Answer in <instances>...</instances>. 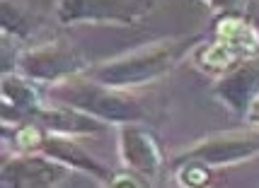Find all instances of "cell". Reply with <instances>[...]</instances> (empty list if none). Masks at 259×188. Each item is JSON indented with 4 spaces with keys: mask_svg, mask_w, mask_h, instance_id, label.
I'll list each match as a JSON object with an SVG mask.
<instances>
[{
    "mask_svg": "<svg viewBox=\"0 0 259 188\" xmlns=\"http://www.w3.org/2000/svg\"><path fill=\"white\" fill-rule=\"evenodd\" d=\"M119 157L121 164L138 171L150 183H155L165 166V152L158 135L143 121H131L119 126Z\"/></svg>",
    "mask_w": 259,
    "mask_h": 188,
    "instance_id": "cell-6",
    "label": "cell"
},
{
    "mask_svg": "<svg viewBox=\"0 0 259 188\" xmlns=\"http://www.w3.org/2000/svg\"><path fill=\"white\" fill-rule=\"evenodd\" d=\"M242 121L247 123V126H252V128H259V97L249 104V109H247V113H245Z\"/></svg>",
    "mask_w": 259,
    "mask_h": 188,
    "instance_id": "cell-18",
    "label": "cell"
},
{
    "mask_svg": "<svg viewBox=\"0 0 259 188\" xmlns=\"http://www.w3.org/2000/svg\"><path fill=\"white\" fill-rule=\"evenodd\" d=\"M78 174L70 166L44 152L10 155L0 166V183L5 188H58L78 183Z\"/></svg>",
    "mask_w": 259,
    "mask_h": 188,
    "instance_id": "cell-5",
    "label": "cell"
},
{
    "mask_svg": "<svg viewBox=\"0 0 259 188\" xmlns=\"http://www.w3.org/2000/svg\"><path fill=\"white\" fill-rule=\"evenodd\" d=\"M180 157L201 159L203 164H208L211 169L249 162V159L259 157V128L249 126L247 131H230V133L208 135V138H203L201 143L184 150Z\"/></svg>",
    "mask_w": 259,
    "mask_h": 188,
    "instance_id": "cell-7",
    "label": "cell"
},
{
    "mask_svg": "<svg viewBox=\"0 0 259 188\" xmlns=\"http://www.w3.org/2000/svg\"><path fill=\"white\" fill-rule=\"evenodd\" d=\"M0 97H3V106H5V121L32 118L34 113L44 106L41 85L22 75L20 70H5L3 73Z\"/></svg>",
    "mask_w": 259,
    "mask_h": 188,
    "instance_id": "cell-11",
    "label": "cell"
},
{
    "mask_svg": "<svg viewBox=\"0 0 259 188\" xmlns=\"http://www.w3.org/2000/svg\"><path fill=\"white\" fill-rule=\"evenodd\" d=\"M211 94L237 118H245L249 104L259 97V55L242 60L240 66L215 78Z\"/></svg>",
    "mask_w": 259,
    "mask_h": 188,
    "instance_id": "cell-8",
    "label": "cell"
},
{
    "mask_svg": "<svg viewBox=\"0 0 259 188\" xmlns=\"http://www.w3.org/2000/svg\"><path fill=\"white\" fill-rule=\"evenodd\" d=\"M155 10V0H56L54 17L61 27L112 24L134 27Z\"/></svg>",
    "mask_w": 259,
    "mask_h": 188,
    "instance_id": "cell-3",
    "label": "cell"
},
{
    "mask_svg": "<svg viewBox=\"0 0 259 188\" xmlns=\"http://www.w3.org/2000/svg\"><path fill=\"white\" fill-rule=\"evenodd\" d=\"M107 186H131V188H146V186H153L146 176H141L138 171H131V169H121V171H114V176L109 178Z\"/></svg>",
    "mask_w": 259,
    "mask_h": 188,
    "instance_id": "cell-16",
    "label": "cell"
},
{
    "mask_svg": "<svg viewBox=\"0 0 259 188\" xmlns=\"http://www.w3.org/2000/svg\"><path fill=\"white\" fill-rule=\"evenodd\" d=\"M0 29L3 36H10L15 41L29 39L34 32V17L32 10L27 8L24 0H3L0 5Z\"/></svg>",
    "mask_w": 259,
    "mask_h": 188,
    "instance_id": "cell-14",
    "label": "cell"
},
{
    "mask_svg": "<svg viewBox=\"0 0 259 188\" xmlns=\"http://www.w3.org/2000/svg\"><path fill=\"white\" fill-rule=\"evenodd\" d=\"M211 174H213V169L203 164L201 159L177 157V162H175V178L184 188H201L206 183H211Z\"/></svg>",
    "mask_w": 259,
    "mask_h": 188,
    "instance_id": "cell-15",
    "label": "cell"
},
{
    "mask_svg": "<svg viewBox=\"0 0 259 188\" xmlns=\"http://www.w3.org/2000/svg\"><path fill=\"white\" fill-rule=\"evenodd\" d=\"M39 152H44V155L58 159L61 164L70 166V169L78 171V174H85V176L95 178L97 183H109V178L114 176L112 169L107 164H102L92 152H88L73 135L46 133L44 143L39 147Z\"/></svg>",
    "mask_w": 259,
    "mask_h": 188,
    "instance_id": "cell-9",
    "label": "cell"
},
{
    "mask_svg": "<svg viewBox=\"0 0 259 188\" xmlns=\"http://www.w3.org/2000/svg\"><path fill=\"white\" fill-rule=\"evenodd\" d=\"M203 39H206V34H182V36L160 39V41L138 46L134 51L109 58L107 63L90 68L88 75H92L104 85L121 89L146 87V85H153L165 75H169L182 60H187L199 48Z\"/></svg>",
    "mask_w": 259,
    "mask_h": 188,
    "instance_id": "cell-1",
    "label": "cell"
},
{
    "mask_svg": "<svg viewBox=\"0 0 259 188\" xmlns=\"http://www.w3.org/2000/svg\"><path fill=\"white\" fill-rule=\"evenodd\" d=\"M51 97L61 104H70L75 109L88 111L109 126H124V123L146 118V109L131 94V89L104 85L88 73L51 85Z\"/></svg>",
    "mask_w": 259,
    "mask_h": 188,
    "instance_id": "cell-2",
    "label": "cell"
},
{
    "mask_svg": "<svg viewBox=\"0 0 259 188\" xmlns=\"http://www.w3.org/2000/svg\"><path fill=\"white\" fill-rule=\"evenodd\" d=\"M211 36L221 39L242 58L259 55V27L249 20L245 12H223L215 15Z\"/></svg>",
    "mask_w": 259,
    "mask_h": 188,
    "instance_id": "cell-12",
    "label": "cell"
},
{
    "mask_svg": "<svg viewBox=\"0 0 259 188\" xmlns=\"http://www.w3.org/2000/svg\"><path fill=\"white\" fill-rule=\"evenodd\" d=\"M90 68L92 66L88 63V58L78 48L61 41H49L24 51L20 48L15 60V70H20L22 75L32 78L39 85H56L66 78L88 73Z\"/></svg>",
    "mask_w": 259,
    "mask_h": 188,
    "instance_id": "cell-4",
    "label": "cell"
},
{
    "mask_svg": "<svg viewBox=\"0 0 259 188\" xmlns=\"http://www.w3.org/2000/svg\"><path fill=\"white\" fill-rule=\"evenodd\" d=\"M249 0H203V5L213 15H223V12H247Z\"/></svg>",
    "mask_w": 259,
    "mask_h": 188,
    "instance_id": "cell-17",
    "label": "cell"
},
{
    "mask_svg": "<svg viewBox=\"0 0 259 188\" xmlns=\"http://www.w3.org/2000/svg\"><path fill=\"white\" fill-rule=\"evenodd\" d=\"M192 55H194V66L199 68V70H203V73H208V75H213V78L226 75L228 70L240 66L242 60H247V58H242L237 51H233L230 46L223 44L215 36L203 39Z\"/></svg>",
    "mask_w": 259,
    "mask_h": 188,
    "instance_id": "cell-13",
    "label": "cell"
},
{
    "mask_svg": "<svg viewBox=\"0 0 259 188\" xmlns=\"http://www.w3.org/2000/svg\"><path fill=\"white\" fill-rule=\"evenodd\" d=\"M34 121L44 128L46 133H56V135H73V138H82V135H95L102 133L109 123L95 118L92 113L82 109H75L70 104H49L41 106L32 116Z\"/></svg>",
    "mask_w": 259,
    "mask_h": 188,
    "instance_id": "cell-10",
    "label": "cell"
}]
</instances>
